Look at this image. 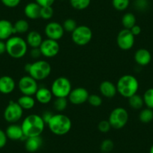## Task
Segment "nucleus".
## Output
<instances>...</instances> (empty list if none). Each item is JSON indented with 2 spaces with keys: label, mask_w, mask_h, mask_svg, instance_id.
<instances>
[{
  "label": "nucleus",
  "mask_w": 153,
  "mask_h": 153,
  "mask_svg": "<svg viewBox=\"0 0 153 153\" xmlns=\"http://www.w3.org/2000/svg\"><path fill=\"white\" fill-rule=\"evenodd\" d=\"M149 153H153V145L152 146L151 148H150V149H149Z\"/></svg>",
  "instance_id": "46"
},
{
  "label": "nucleus",
  "mask_w": 153,
  "mask_h": 153,
  "mask_svg": "<svg viewBox=\"0 0 153 153\" xmlns=\"http://www.w3.org/2000/svg\"><path fill=\"white\" fill-rule=\"evenodd\" d=\"M45 123L41 116L30 114L23 120L21 124L23 134L26 137L41 136L45 128Z\"/></svg>",
  "instance_id": "1"
},
{
  "label": "nucleus",
  "mask_w": 153,
  "mask_h": 153,
  "mask_svg": "<svg viewBox=\"0 0 153 153\" xmlns=\"http://www.w3.org/2000/svg\"><path fill=\"white\" fill-rule=\"evenodd\" d=\"M100 148L102 152L110 153L114 148V143L110 139H106L102 141Z\"/></svg>",
  "instance_id": "35"
},
{
  "label": "nucleus",
  "mask_w": 153,
  "mask_h": 153,
  "mask_svg": "<svg viewBox=\"0 0 153 153\" xmlns=\"http://www.w3.org/2000/svg\"><path fill=\"white\" fill-rule=\"evenodd\" d=\"M137 19L133 13L128 12L123 16L122 24L125 29H131L134 26L136 25Z\"/></svg>",
  "instance_id": "25"
},
{
  "label": "nucleus",
  "mask_w": 153,
  "mask_h": 153,
  "mask_svg": "<svg viewBox=\"0 0 153 153\" xmlns=\"http://www.w3.org/2000/svg\"><path fill=\"white\" fill-rule=\"evenodd\" d=\"M54 14L53 8L52 6H45L41 8L40 18L44 20H50L53 17Z\"/></svg>",
  "instance_id": "34"
},
{
  "label": "nucleus",
  "mask_w": 153,
  "mask_h": 153,
  "mask_svg": "<svg viewBox=\"0 0 153 153\" xmlns=\"http://www.w3.org/2000/svg\"><path fill=\"white\" fill-rule=\"evenodd\" d=\"M6 53V44L5 41L0 40V55Z\"/></svg>",
  "instance_id": "45"
},
{
  "label": "nucleus",
  "mask_w": 153,
  "mask_h": 153,
  "mask_svg": "<svg viewBox=\"0 0 153 153\" xmlns=\"http://www.w3.org/2000/svg\"><path fill=\"white\" fill-rule=\"evenodd\" d=\"M71 5L73 8L78 11L85 10L89 6L91 0H69Z\"/></svg>",
  "instance_id": "29"
},
{
  "label": "nucleus",
  "mask_w": 153,
  "mask_h": 153,
  "mask_svg": "<svg viewBox=\"0 0 153 153\" xmlns=\"http://www.w3.org/2000/svg\"><path fill=\"white\" fill-rule=\"evenodd\" d=\"M14 35V24L8 20H0V40L7 41Z\"/></svg>",
  "instance_id": "15"
},
{
  "label": "nucleus",
  "mask_w": 153,
  "mask_h": 153,
  "mask_svg": "<svg viewBox=\"0 0 153 153\" xmlns=\"http://www.w3.org/2000/svg\"><path fill=\"white\" fill-rule=\"evenodd\" d=\"M47 125L53 134L58 136H62L70 131L72 127V122L66 115L57 113L53 115L52 118Z\"/></svg>",
  "instance_id": "2"
},
{
  "label": "nucleus",
  "mask_w": 153,
  "mask_h": 153,
  "mask_svg": "<svg viewBox=\"0 0 153 153\" xmlns=\"http://www.w3.org/2000/svg\"><path fill=\"white\" fill-rule=\"evenodd\" d=\"M43 145V140L41 136L27 137L25 142V148L29 152H35L40 149Z\"/></svg>",
  "instance_id": "22"
},
{
  "label": "nucleus",
  "mask_w": 153,
  "mask_h": 153,
  "mask_svg": "<svg viewBox=\"0 0 153 153\" xmlns=\"http://www.w3.org/2000/svg\"><path fill=\"white\" fill-rule=\"evenodd\" d=\"M129 115L127 110L119 107L113 109L110 113L108 121L110 126L114 129H121L128 123Z\"/></svg>",
  "instance_id": "7"
},
{
  "label": "nucleus",
  "mask_w": 153,
  "mask_h": 153,
  "mask_svg": "<svg viewBox=\"0 0 153 153\" xmlns=\"http://www.w3.org/2000/svg\"><path fill=\"white\" fill-rule=\"evenodd\" d=\"M144 104L148 108L153 110V88H149L147 89L143 94Z\"/></svg>",
  "instance_id": "30"
},
{
  "label": "nucleus",
  "mask_w": 153,
  "mask_h": 153,
  "mask_svg": "<svg viewBox=\"0 0 153 153\" xmlns=\"http://www.w3.org/2000/svg\"><path fill=\"white\" fill-rule=\"evenodd\" d=\"M26 42L28 46L31 48H40L43 38L42 35L37 31H31L26 35Z\"/></svg>",
  "instance_id": "23"
},
{
  "label": "nucleus",
  "mask_w": 153,
  "mask_h": 153,
  "mask_svg": "<svg viewBox=\"0 0 153 153\" xmlns=\"http://www.w3.org/2000/svg\"><path fill=\"white\" fill-rule=\"evenodd\" d=\"M99 91L103 96L107 98H113L117 93V86L109 80L101 82L99 86Z\"/></svg>",
  "instance_id": "18"
},
{
  "label": "nucleus",
  "mask_w": 153,
  "mask_h": 153,
  "mask_svg": "<svg viewBox=\"0 0 153 153\" xmlns=\"http://www.w3.org/2000/svg\"><path fill=\"white\" fill-rule=\"evenodd\" d=\"M130 31L134 36H137V35H139L141 33V27L136 24L130 29Z\"/></svg>",
  "instance_id": "44"
},
{
  "label": "nucleus",
  "mask_w": 153,
  "mask_h": 153,
  "mask_svg": "<svg viewBox=\"0 0 153 153\" xmlns=\"http://www.w3.org/2000/svg\"><path fill=\"white\" fill-rule=\"evenodd\" d=\"M42 7L37 2H29L25 6L24 14L30 20H36L40 18V12Z\"/></svg>",
  "instance_id": "21"
},
{
  "label": "nucleus",
  "mask_w": 153,
  "mask_h": 153,
  "mask_svg": "<svg viewBox=\"0 0 153 153\" xmlns=\"http://www.w3.org/2000/svg\"><path fill=\"white\" fill-rule=\"evenodd\" d=\"M111 126L108 120H102L98 125V128L102 133H107L111 129Z\"/></svg>",
  "instance_id": "38"
},
{
  "label": "nucleus",
  "mask_w": 153,
  "mask_h": 153,
  "mask_svg": "<svg viewBox=\"0 0 153 153\" xmlns=\"http://www.w3.org/2000/svg\"><path fill=\"white\" fill-rule=\"evenodd\" d=\"M5 134L8 137V139L11 140H22L23 139L26 140L27 138L23 134L21 126L16 125L15 123L10 125L5 130Z\"/></svg>",
  "instance_id": "17"
},
{
  "label": "nucleus",
  "mask_w": 153,
  "mask_h": 153,
  "mask_svg": "<svg viewBox=\"0 0 153 153\" xmlns=\"http://www.w3.org/2000/svg\"><path fill=\"white\" fill-rule=\"evenodd\" d=\"M35 98L30 95H23L18 98L17 102L23 108V110H31L35 105Z\"/></svg>",
  "instance_id": "24"
},
{
  "label": "nucleus",
  "mask_w": 153,
  "mask_h": 153,
  "mask_svg": "<svg viewBox=\"0 0 153 153\" xmlns=\"http://www.w3.org/2000/svg\"><path fill=\"white\" fill-rule=\"evenodd\" d=\"M116 86L117 92L121 96L128 98L137 93L139 89V82L133 75L126 74L119 79Z\"/></svg>",
  "instance_id": "4"
},
{
  "label": "nucleus",
  "mask_w": 153,
  "mask_h": 153,
  "mask_svg": "<svg viewBox=\"0 0 153 153\" xmlns=\"http://www.w3.org/2000/svg\"><path fill=\"white\" fill-rule=\"evenodd\" d=\"M139 120L143 123H149L153 120V110L146 108L143 109L139 114Z\"/></svg>",
  "instance_id": "28"
},
{
  "label": "nucleus",
  "mask_w": 153,
  "mask_h": 153,
  "mask_svg": "<svg viewBox=\"0 0 153 153\" xmlns=\"http://www.w3.org/2000/svg\"><path fill=\"white\" fill-rule=\"evenodd\" d=\"M62 27L65 31L68 32H73L75 30L76 27H77V23L75 20L72 18L66 19L64 22H63Z\"/></svg>",
  "instance_id": "33"
},
{
  "label": "nucleus",
  "mask_w": 153,
  "mask_h": 153,
  "mask_svg": "<svg viewBox=\"0 0 153 153\" xmlns=\"http://www.w3.org/2000/svg\"><path fill=\"white\" fill-rule=\"evenodd\" d=\"M51 90L56 98H68L72 90L71 83L65 76H59L53 82Z\"/></svg>",
  "instance_id": "6"
},
{
  "label": "nucleus",
  "mask_w": 153,
  "mask_h": 153,
  "mask_svg": "<svg viewBox=\"0 0 153 153\" xmlns=\"http://www.w3.org/2000/svg\"><path fill=\"white\" fill-rule=\"evenodd\" d=\"M45 33L47 38L52 40L59 41L63 37L65 30L62 25L57 22H50L46 25L45 28Z\"/></svg>",
  "instance_id": "14"
},
{
  "label": "nucleus",
  "mask_w": 153,
  "mask_h": 153,
  "mask_svg": "<svg viewBox=\"0 0 153 153\" xmlns=\"http://www.w3.org/2000/svg\"><path fill=\"white\" fill-rule=\"evenodd\" d=\"M16 83L11 76L4 75L0 77V92L4 95L11 93L15 89Z\"/></svg>",
  "instance_id": "16"
},
{
  "label": "nucleus",
  "mask_w": 153,
  "mask_h": 153,
  "mask_svg": "<svg viewBox=\"0 0 153 153\" xmlns=\"http://www.w3.org/2000/svg\"><path fill=\"white\" fill-rule=\"evenodd\" d=\"M135 36L130 29H123L119 32L117 38V43L119 48L123 51H129L134 45Z\"/></svg>",
  "instance_id": "11"
},
{
  "label": "nucleus",
  "mask_w": 153,
  "mask_h": 153,
  "mask_svg": "<svg viewBox=\"0 0 153 153\" xmlns=\"http://www.w3.org/2000/svg\"><path fill=\"white\" fill-rule=\"evenodd\" d=\"M23 114V110L15 101H11L4 110V119L11 124L20 120Z\"/></svg>",
  "instance_id": "9"
},
{
  "label": "nucleus",
  "mask_w": 153,
  "mask_h": 153,
  "mask_svg": "<svg viewBox=\"0 0 153 153\" xmlns=\"http://www.w3.org/2000/svg\"><path fill=\"white\" fill-rule=\"evenodd\" d=\"M39 48L43 56L47 58H52L56 56L59 53L60 46L58 41L46 38L43 40Z\"/></svg>",
  "instance_id": "12"
},
{
  "label": "nucleus",
  "mask_w": 153,
  "mask_h": 153,
  "mask_svg": "<svg viewBox=\"0 0 153 153\" xmlns=\"http://www.w3.org/2000/svg\"><path fill=\"white\" fill-rule=\"evenodd\" d=\"M51 64L45 60L38 59L25 65V71L37 81L48 78L51 74Z\"/></svg>",
  "instance_id": "3"
},
{
  "label": "nucleus",
  "mask_w": 153,
  "mask_h": 153,
  "mask_svg": "<svg viewBox=\"0 0 153 153\" xmlns=\"http://www.w3.org/2000/svg\"><path fill=\"white\" fill-rule=\"evenodd\" d=\"M112 5L116 10L123 11L128 8L130 0H112Z\"/></svg>",
  "instance_id": "31"
},
{
  "label": "nucleus",
  "mask_w": 153,
  "mask_h": 153,
  "mask_svg": "<svg viewBox=\"0 0 153 153\" xmlns=\"http://www.w3.org/2000/svg\"><path fill=\"white\" fill-rule=\"evenodd\" d=\"M29 24L27 20L20 19L17 20L14 24V34H23L29 31Z\"/></svg>",
  "instance_id": "27"
},
{
  "label": "nucleus",
  "mask_w": 153,
  "mask_h": 153,
  "mask_svg": "<svg viewBox=\"0 0 153 153\" xmlns=\"http://www.w3.org/2000/svg\"><path fill=\"white\" fill-rule=\"evenodd\" d=\"M35 100L42 104H49L53 98V93L50 89L47 87H39L35 95Z\"/></svg>",
  "instance_id": "20"
},
{
  "label": "nucleus",
  "mask_w": 153,
  "mask_h": 153,
  "mask_svg": "<svg viewBox=\"0 0 153 153\" xmlns=\"http://www.w3.org/2000/svg\"><path fill=\"white\" fill-rule=\"evenodd\" d=\"M18 88L23 95L33 96L35 95L38 87L37 80L29 75L22 76L18 82Z\"/></svg>",
  "instance_id": "10"
},
{
  "label": "nucleus",
  "mask_w": 153,
  "mask_h": 153,
  "mask_svg": "<svg viewBox=\"0 0 153 153\" xmlns=\"http://www.w3.org/2000/svg\"><path fill=\"white\" fill-rule=\"evenodd\" d=\"M6 44V53L14 59H20L24 56L28 51V45L26 40L17 35H13L8 40Z\"/></svg>",
  "instance_id": "5"
},
{
  "label": "nucleus",
  "mask_w": 153,
  "mask_h": 153,
  "mask_svg": "<svg viewBox=\"0 0 153 153\" xmlns=\"http://www.w3.org/2000/svg\"><path fill=\"white\" fill-rule=\"evenodd\" d=\"M8 141V137H7L5 131L0 129V149L3 148L7 143Z\"/></svg>",
  "instance_id": "40"
},
{
  "label": "nucleus",
  "mask_w": 153,
  "mask_h": 153,
  "mask_svg": "<svg viewBox=\"0 0 153 153\" xmlns=\"http://www.w3.org/2000/svg\"><path fill=\"white\" fill-rule=\"evenodd\" d=\"M61 1H65V0H61Z\"/></svg>",
  "instance_id": "47"
},
{
  "label": "nucleus",
  "mask_w": 153,
  "mask_h": 153,
  "mask_svg": "<svg viewBox=\"0 0 153 153\" xmlns=\"http://www.w3.org/2000/svg\"><path fill=\"white\" fill-rule=\"evenodd\" d=\"M134 6L138 11H145L149 6V0H134Z\"/></svg>",
  "instance_id": "36"
},
{
  "label": "nucleus",
  "mask_w": 153,
  "mask_h": 153,
  "mask_svg": "<svg viewBox=\"0 0 153 153\" xmlns=\"http://www.w3.org/2000/svg\"><path fill=\"white\" fill-rule=\"evenodd\" d=\"M134 61L140 66L148 65L152 60L151 53L145 48L138 49L134 56Z\"/></svg>",
  "instance_id": "19"
},
{
  "label": "nucleus",
  "mask_w": 153,
  "mask_h": 153,
  "mask_svg": "<svg viewBox=\"0 0 153 153\" xmlns=\"http://www.w3.org/2000/svg\"><path fill=\"white\" fill-rule=\"evenodd\" d=\"M53 115V113L51 111H45L44 112V113L42 114V119H43L44 122L45 123V124L47 125L48 123H49V121L51 120V119L52 118Z\"/></svg>",
  "instance_id": "43"
},
{
  "label": "nucleus",
  "mask_w": 153,
  "mask_h": 153,
  "mask_svg": "<svg viewBox=\"0 0 153 153\" xmlns=\"http://www.w3.org/2000/svg\"><path fill=\"white\" fill-rule=\"evenodd\" d=\"M89 93L86 89L83 87H76L72 89L69 94L68 101L74 105H80L86 103L89 98Z\"/></svg>",
  "instance_id": "13"
},
{
  "label": "nucleus",
  "mask_w": 153,
  "mask_h": 153,
  "mask_svg": "<svg viewBox=\"0 0 153 153\" xmlns=\"http://www.w3.org/2000/svg\"><path fill=\"white\" fill-rule=\"evenodd\" d=\"M88 102L91 106L95 107H98L102 104V98L100 95H96V94H92L89 95V98H88Z\"/></svg>",
  "instance_id": "37"
},
{
  "label": "nucleus",
  "mask_w": 153,
  "mask_h": 153,
  "mask_svg": "<svg viewBox=\"0 0 153 153\" xmlns=\"http://www.w3.org/2000/svg\"><path fill=\"white\" fill-rule=\"evenodd\" d=\"M2 3L8 8H15L20 5L21 0H1Z\"/></svg>",
  "instance_id": "39"
},
{
  "label": "nucleus",
  "mask_w": 153,
  "mask_h": 153,
  "mask_svg": "<svg viewBox=\"0 0 153 153\" xmlns=\"http://www.w3.org/2000/svg\"><path fill=\"white\" fill-rule=\"evenodd\" d=\"M102 153H107V152H102Z\"/></svg>",
  "instance_id": "48"
},
{
  "label": "nucleus",
  "mask_w": 153,
  "mask_h": 153,
  "mask_svg": "<svg viewBox=\"0 0 153 153\" xmlns=\"http://www.w3.org/2000/svg\"><path fill=\"white\" fill-rule=\"evenodd\" d=\"M55 0H35V2H37L41 7L52 6Z\"/></svg>",
  "instance_id": "41"
},
{
  "label": "nucleus",
  "mask_w": 153,
  "mask_h": 153,
  "mask_svg": "<svg viewBox=\"0 0 153 153\" xmlns=\"http://www.w3.org/2000/svg\"><path fill=\"white\" fill-rule=\"evenodd\" d=\"M53 106L57 112L64 111L68 107L67 98H56Z\"/></svg>",
  "instance_id": "32"
},
{
  "label": "nucleus",
  "mask_w": 153,
  "mask_h": 153,
  "mask_svg": "<svg viewBox=\"0 0 153 153\" xmlns=\"http://www.w3.org/2000/svg\"><path fill=\"white\" fill-rule=\"evenodd\" d=\"M92 38V31L87 26H77L71 33V39L75 45L85 46L91 42Z\"/></svg>",
  "instance_id": "8"
},
{
  "label": "nucleus",
  "mask_w": 153,
  "mask_h": 153,
  "mask_svg": "<svg viewBox=\"0 0 153 153\" xmlns=\"http://www.w3.org/2000/svg\"><path fill=\"white\" fill-rule=\"evenodd\" d=\"M128 104L132 109L134 110H140L142 109L144 105L143 98L142 96L138 95L137 93L132 95L131 97L128 98Z\"/></svg>",
  "instance_id": "26"
},
{
  "label": "nucleus",
  "mask_w": 153,
  "mask_h": 153,
  "mask_svg": "<svg viewBox=\"0 0 153 153\" xmlns=\"http://www.w3.org/2000/svg\"><path fill=\"white\" fill-rule=\"evenodd\" d=\"M30 55L33 59H38L40 58L41 56H42L40 51V48H32V50H31L30 51Z\"/></svg>",
  "instance_id": "42"
}]
</instances>
